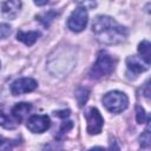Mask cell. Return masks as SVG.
Returning a JSON list of instances; mask_svg holds the SVG:
<instances>
[{
    "mask_svg": "<svg viewBox=\"0 0 151 151\" xmlns=\"http://www.w3.org/2000/svg\"><path fill=\"white\" fill-rule=\"evenodd\" d=\"M31 110H32V105L29 103H18L12 109V116L17 123H21L26 118V116L31 112Z\"/></svg>",
    "mask_w": 151,
    "mask_h": 151,
    "instance_id": "obj_10",
    "label": "cell"
},
{
    "mask_svg": "<svg viewBox=\"0 0 151 151\" xmlns=\"http://www.w3.org/2000/svg\"><path fill=\"white\" fill-rule=\"evenodd\" d=\"M139 142H140V146L144 149L150 147L151 144V136H150V127L147 126V129L142 133V136L139 137Z\"/></svg>",
    "mask_w": 151,
    "mask_h": 151,
    "instance_id": "obj_16",
    "label": "cell"
},
{
    "mask_svg": "<svg viewBox=\"0 0 151 151\" xmlns=\"http://www.w3.org/2000/svg\"><path fill=\"white\" fill-rule=\"evenodd\" d=\"M0 66H1V64H0Z\"/></svg>",
    "mask_w": 151,
    "mask_h": 151,
    "instance_id": "obj_24",
    "label": "cell"
},
{
    "mask_svg": "<svg viewBox=\"0 0 151 151\" xmlns=\"http://www.w3.org/2000/svg\"><path fill=\"white\" fill-rule=\"evenodd\" d=\"M38 87V83L32 78H20L17 79L11 85V92L13 96H20L34 91Z\"/></svg>",
    "mask_w": 151,
    "mask_h": 151,
    "instance_id": "obj_7",
    "label": "cell"
},
{
    "mask_svg": "<svg viewBox=\"0 0 151 151\" xmlns=\"http://www.w3.org/2000/svg\"><path fill=\"white\" fill-rule=\"evenodd\" d=\"M126 66H127V70L130 72H132L133 74H139V73H142L149 68V65L142 58H138L136 55L127 57Z\"/></svg>",
    "mask_w": 151,
    "mask_h": 151,
    "instance_id": "obj_8",
    "label": "cell"
},
{
    "mask_svg": "<svg viewBox=\"0 0 151 151\" xmlns=\"http://www.w3.org/2000/svg\"><path fill=\"white\" fill-rule=\"evenodd\" d=\"M85 118L87 122V132L90 134H98L104 125V119L100 112L96 107H91L85 112Z\"/></svg>",
    "mask_w": 151,
    "mask_h": 151,
    "instance_id": "obj_5",
    "label": "cell"
},
{
    "mask_svg": "<svg viewBox=\"0 0 151 151\" xmlns=\"http://www.w3.org/2000/svg\"><path fill=\"white\" fill-rule=\"evenodd\" d=\"M87 9L84 7H78L71 13L67 20V26L72 32H81L87 25Z\"/></svg>",
    "mask_w": 151,
    "mask_h": 151,
    "instance_id": "obj_4",
    "label": "cell"
},
{
    "mask_svg": "<svg viewBox=\"0 0 151 151\" xmlns=\"http://www.w3.org/2000/svg\"><path fill=\"white\" fill-rule=\"evenodd\" d=\"M138 52L140 54V58L147 64L150 65V61H151V45L147 40H143L139 46H138Z\"/></svg>",
    "mask_w": 151,
    "mask_h": 151,
    "instance_id": "obj_12",
    "label": "cell"
},
{
    "mask_svg": "<svg viewBox=\"0 0 151 151\" xmlns=\"http://www.w3.org/2000/svg\"><path fill=\"white\" fill-rule=\"evenodd\" d=\"M136 118H137V122L139 124H144L145 122L149 123L150 122V118L149 116L146 114V112L144 111V109L142 106H137L136 107Z\"/></svg>",
    "mask_w": 151,
    "mask_h": 151,
    "instance_id": "obj_17",
    "label": "cell"
},
{
    "mask_svg": "<svg viewBox=\"0 0 151 151\" xmlns=\"http://www.w3.org/2000/svg\"><path fill=\"white\" fill-rule=\"evenodd\" d=\"M11 34V27L7 24H0V38H7Z\"/></svg>",
    "mask_w": 151,
    "mask_h": 151,
    "instance_id": "obj_20",
    "label": "cell"
},
{
    "mask_svg": "<svg viewBox=\"0 0 151 151\" xmlns=\"http://www.w3.org/2000/svg\"><path fill=\"white\" fill-rule=\"evenodd\" d=\"M116 63V59L111 54H109L106 51H100L94 65L90 71V77L92 79H99L111 74L114 71Z\"/></svg>",
    "mask_w": 151,
    "mask_h": 151,
    "instance_id": "obj_2",
    "label": "cell"
},
{
    "mask_svg": "<svg viewBox=\"0 0 151 151\" xmlns=\"http://www.w3.org/2000/svg\"><path fill=\"white\" fill-rule=\"evenodd\" d=\"M0 125L7 130H13L17 127V122H14L7 113L0 111Z\"/></svg>",
    "mask_w": 151,
    "mask_h": 151,
    "instance_id": "obj_13",
    "label": "cell"
},
{
    "mask_svg": "<svg viewBox=\"0 0 151 151\" xmlns=\"http://www.w3.org/2000/svg\"><path fill=\"white\" fill-rule=\"evenodd\" d=\"M54 116L60 117V118H67L70 116V110H61V111H55Z\"/></svg>",
    "mask_w": 151,
    "mask_h": 151,
    "instance_id": "obj_22",
    "label": "cell"
},
{
    "mask_svg": "<svg viewBox=\"0 0 151 151\" xmlns=\"http://www.w3.org/2000/svg\"><path fill=\"white\" fill-rule=\"evenodd\" d=\"M57 15H58L57 12H54V11H48V12H45V13L38 15L37 19H38L45 27H47V26L51 24V21H52Z\"/></svg>",
    "mask_w": 151,
    "mask_h": 151,
    "instance_id": "obj_14",
    "label": "cell"
},
{
    "mask_svg": "<svg viewBox=\"0 0 151 151\" xmlns=\"http://www.w3.org/2000/svg\"><path fill=\"white\" fill-rule=\"evenodd\" d=\"M88 94H90V91L88 88L86 87H79L77 91H76V98H77V101L79 104V106H84L87 98H88Z\"/></svg>",
    "mask_w": 151,
    "mask_h": 151,
    "instance_id": "obj_15",
    "label": "cell"
},
{
    "mask_svg": "<svg viewBox=\"0 0 151 151\" xmlns=\"http://www.w3.org/2000/svg\"><path fill=\"white\" fill-rule=\"evenodd\" d=\"M73 127V123L71 122V120H67V122H63V124H61V126H60V129H59V131H58V134L55 136L58 139H60L67 131H70L71 129Z\"/></svg>",
    "mask_w": 151,
    "mask_h": 151,
    "instance_id": "obj_18",
    "label": "cell"
},
{
    "mask_svg": "<svg viewBox=\"0 0 151 151\" xmlns=\"http://www.w3.org/2000/svg\"><path fill=\"white\" fill-rule=\"evenodd\" d=\"M51 120L47 114H34L27 120V129L33 133H41L48 130Z\"/></svg>",
    "mask_w": 151,
    "mask_h": 151,
    "instance_id": "obj_6",
    "label": "cell"
},
{
    "mask_svg": "<svg viewBox=\"0 0 151 151\" xmlns=\"http://www.w3.org/2000/svg\"><path fill=\"white\" fill-rule=\"evenodd\" d=\"M39 37H40V32H38V31H28V32L19 31L17 34L18 40H20L21 42H24L27 46H32L38 40Z\"/></svg>",
    "mask_w": 151,
    "mask_h": 151,
    "instance_id": "obj_11",
    "label": "cell"
},
{
    "mask_svg": "<svg viewBox=\"0 0 151 151\" xmlns=\"http://www.w3.org/2000/svg\"><path fill=\"white\" fill-rule=\"evenodd\" d=\"M92 31L96 38L106 45H116L123 42L127 37L126 27L118 24L107 15H98L92 24Z\"/></svg>",
    "mask_w": 151,
    "mask_h": 151,
    "instance_id": "obj_1",
    "label": "cell"
},
{
    "mask_svg": "<svg viewBox=\"0 0 151 151\" xmlns=\"http://www.w3.org/2000/svg\"><path fill=\"white\" fill-rule=\"evenodd\" d=\"M34 2L38 6H44V5H46L48 2V0H34Z\"/></svg>",
    "mask_w": 151,
    "mask_h": 151,
    "instance_id": "obj_23",
    "label": "cell"
},
{
    "mask_svg": "<svg viewBox=\"0 0 151 151\" xmlns=\"http://www.w3.org/2000/svg\"><path fill=\"white\" fill-rule=\"evenodd\" d=\"M103 104L107 111L112 113H120L127 107L129 98L124 92L111 91L103 97Z\"/></svg>",
    "mask_w": 151,
    "mask_h": 151,
    "instance_id": "obj_3",
    "label": "cell"
},
{
    "mask_svg": "<svg viewBox=\"0 0 151 151\" xmlns=\"http://www.w3.org/2000/svg\"><path fill=\"white\" fill-rule=\"evenodd\" d=\"M77 2L84 8H94L97 5L96 0H77Z\"/></svg>",
    "mask_w": 151,
    "mask_h": 151,
    "instance_id": "obj_21",
    "label": "cell"
},
{
    "mask_svg": "<svg viewBox=\"0 0 151 151\" xmlns=\"http://www.w3.org/2000/svg\"><path fill=\"white\" fill-rule=\"evenodd\" d=\"M15 142L11 139H6L4 137H0V150H11L15 146Z\"/></svg>",
    "mask_w": 151,
    "mask_h": 151,
    "instance_id": "obj_19",
    "label": "cell"
},
{
    "mask_svg": "<svg viewBox=\"0 0 151 151\" xmlns=\"http://www.w3.org/2000/svg\"><path fill=\"white\" fill-rule=\"evenodd\" d=\"M21 8V0H6L1 5V11L5 17L13 19L18 15Z\"/></svg>",
    "mask_w": 151,
    "mask_h": 151,
    "instance_id": "obj_9",
    "label": "cell"
}]
</instances>
